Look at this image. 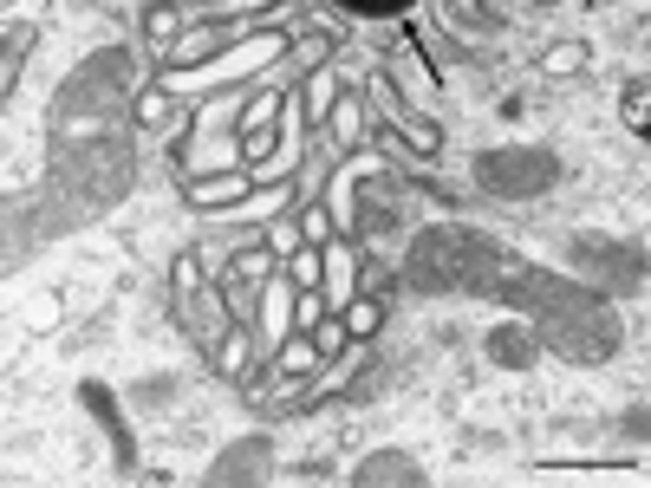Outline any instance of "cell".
<instances>
[{"instance_id": "obj_1", "label": "cell", "mask_w": 651, "mask_h": 488, "mask_svg": "<svg viewBox=\"0 0 651 488\" xmlns=\"http://www.w3.org/2000/svg\"><path fill=\"white\" fill-rule=\"evenodd\" d=\"M476 189L502 196V202H522V196H541L561 183V157L554 150H535V143H515V150H483L476 163Z\"/></svg>"}, {"instance_id": "obj_2", "label": "cell", "mask_w": 651, "mask_h": 488, "mask_svg": "<svg viewBox=\"0 0 651 488\" xmlns=\"http://www.w3.org/2000/svg\"><path fill=\"white\" fill-rule=\"evenodd\" d=\"M574 261L606 274L619 293H639L646 287V248L639 241H606V235H574Z\"/></svg>"}, {"instance_id": "obj_3", "label": "cell", "mask_w": 651, "mask_h": 488, "mask_svg": "<svg viewBox=\"0 0 651 488\" xmlns=\"http://www.w3.org/2000/svg\"><path fill=\"white\" fill-rule=\"evenodd\" d=\"M352 483H404V488H424L430 483V476H424V470H417V456H404V450H372V456H365V463H359V470H352Z\"/></svg>"}, {"instance_id": "obj_4", "label": "cell", "mask_w": 651, "mask_h": 488, "mask_svg": "<svg viewBox=\"0 0 651 488\" xmlns=\"http://www.w3.org/2000/svg\"><path fill=\"white\" fill-rule=\"evenodd\" d=\"M267 456H274V450H267L261 437H248V443H235V450L209 470V483H254V476H261L254 463H267Z\"/></svg>"}, {"instance_id": "obj_5", "label": "cell", "mask_w": 651, "mask_h": 488, "mask_svg": "<svg viewBox=\"0 0 651 488\" xmlns=\"http://www.w3.org/2000/svg\"><path fill=\"white\" fill-rule=\"evenodd\" d=\"M483 346H489V359H496V365H509V372L535 365V333H522V326H496Z\"/></svg>"}, {"instance_id": "obj_6", "label": "cell", "mask_w": 651, "mask_h": 488, "mask_svg": "<svg viewBox=\"0 0 651 488\" xmlns=\"http://www.w3.org/2000/svg\"><path fill=\"white\" fill-rule=\"evenodd\" d=\"M587 65H593L587 39H554V46L541 52V72H548V78H580Z\"/></svg>"}, {"instance_id": "obj_7", "label": "cell", "mask_w": 651, "mask_h": 488, "mask_svg": "<svg viewBox=\"0 0 651 488\" xmlns=\"http://www.w3.org/2000/svg\"><path fill=\"white\" fill-rule=\"evenodd\" d=\"M359 104H365V98L339 91V98H333V111H326V124H333V143H346V150L359 143Z\"/></svg>"}, {"instance_id": "obj_8", "label": "cell", "mask_w": 651, "mask_h": 488, "mask_svg": "<svg viewBox=\"0 0 651 488\" xmlns=\"http://www.w3.org/2000/svg\"><path fill=\"white\" fill-rule=\"evenodd\" d=\"M619 117L646 137V124H651V85H646V72H639V78H626V91H619Z\"/></svg>"}, {"instance_id": "obj_9", "label": "cell", "mask_w": 651, "mask_h": 488, "mask_svg": "<svg viewBox=\"0 0 651 488\" xmlns=\"http://www.w3.org/2000/svg\"><path fill=\"white\" fill-rule=\"evenodd\" d=\"M248 359H254L248 333H228V339L215 346V372H222V378H241V372H248Z\"/></svg>"}, {"instance_id": "obj_10", "label": "cell", "mask_w": 651, "mask_h": 488, "mask_svg": "<svg viewBox=\"0 0 651 488\" xmlns=\"http://www.w3.org/2000/svg\"><path fill=\"white\" fill-rule=\"evenodd\" d=\"M306 98H313V104H306V111H313V130H326V111H333V98H339V78H333V72H313V78H306Z\"/></svg>"}, {"instance_id": "obj_11", "label": "cell", "mask_w": 651, "mask_h": 488, "mask_svg": "<svg viewBox=\"0 0 651 488\" xmlns=\"http://www.w3.org/2000/svg\"><path fill=\"white\" fill-rule=\"evenodd\" d=\"M378 326H385V306H378L372 293L346 306V333H352V339H365V333H378Z\"/></svg>"}, {"instance_id": "obj_12", "label": "cell", "mask_w": 651, "mask_h": 488, "mask_svg": "<svg viewBox=\"0 0 651 488\" xmlns=\"http://www.w3.org/2000/svg\"><path fill=\"white\" fill-rule=\"evenodd\" d=\"M339 13H359V20H398V13H411L417 0H333Z\"/></svg>"}, {"instance_id": "obj_13", "label": "cell", "mask_w": 651, "mask_h": 488, "mask_svg": "<svg viewBox=\"0 0 651 488\" xmlns=\"http://www.w3.org/2000/svg\"><path fill=\"white\" fill-rule=\"evenodd\" d=\"M287 261H293V287H300V293L320 287V274H326V254H320V248H293Z\"/></svg>"}, {"instance_id": "obj_14", "label": "cell", "mask_w": 651, "mask_h": 488, "mask_svg": "<svg viewBox=\"0 0 651 488\" xmlns=\"http://www.w3.org/2000/svg\"><path fill=\"white\" fill-rule=\"evenodd\" d=\"M346 339H352V333H346V320H320V326H313V346H320V359H326V365L346 352Z\"/></svg>"}, {"instance_id": "obj_15", "label": "cell", "mask_w": 651, "mask_h": 488, "mask_svg": "<svg viewBox=\"0 0 651 488\" xmlns=\"http://www.w3.org/2000/svg\"><path fill=\"white\" fill-rule=\"evenodd\" d=\"M143 33H150V46H170V33H176V7L157 0V7L143 13Z\"/></svg>"}, {"instance_id": "obj_16", "label": "cell", "mask_w": 651, "mask_h": 488, "mask_svg": "<svg viewBox=\"0 0 651 488\" xmlns=\"http://www.w3.org/2000/svg\"><path fill=\"white\" fill-rule=\"evenodd\" d=\"M163 117H170V91H143V98H137V124H143V130H157Z\"/></svg>"}, {"instance_id": "obj_17", "label": "cell", "mask_w": 651, "mask_h": 488, "mask_svg": "<svg viewBox=\"0 0 651 488\" xmlns=\"http://www.w3.org/2000/svg\"><path fill=\"white\" fill-rule=\"evenodd\" d=\"M267 248H274V261H287V254L300 248V228H293V222H280V228H267Z\"/></svg>"}, {"instance_id": "obj_18", "label": "cell", "mask_w": 651, "mask_h": 488, "mask_svg": "<svg viewBox=\"0 0 651 488\" xmlns=\"http://www.w3.org/2000/svg\"><path fill=\"white\" fill-rule=\"evenodd\" d=\"M300 235H306V241H326V235H333V215H326V209H306V215H300Z\"/></svg>"}, {"instance_id": "obj_19", "label": "cell", "mask_w": 651, "mask_h": 488, "mask_svg": "<svg viewBox=\"0 0 651 488\" xmlns=\"http://www.w3.org/2000/svg\"><path fill=\"white\" fill-rule=\"evenodd\" d=\"M450 13H456V20H483V26H502V20H496L483 0H450Z\"/></svg>"}, {"instance_id": "obj_20", "label": "cell", "mask_w": 651, "mask_h": 488, "mask_svg": "<svg viewBox=\"0 0 651 488\" xmlns=\"http://www.w3.org/2000/svg\"><path fill=\"white\" fill-rule=\"evenodd\" d=\"M626 437H639V443L651 437V424H646V404H633V411H626Z\"/></svg>"}, {"instance_id": "obj_21", "label": "cell", "mask_w": 651, "mask_h": 488, "mask_svg": "<svg viewBox=\"0 0 651 488\" xmlns=\"http://www.w3.org/2000/svg\"><path fill=\"white\" fill-rule=\"evenodd\" d=\"M587 7H619V0H587Z\"/></svg>"}, {"instance_id": "obj_22", "label": "cell", "mask_w": 651, "mask_h": 488, "mask_svg": "<svg viewBox=\"0 0 651 488\" xmlns=\"http://www.w3.org/2000/svg\"><path fill=\"white\" fill-rule=\"evenodd\" d=\"M535 7H554V0H535Z\"/></svg>"}]
</instances>
